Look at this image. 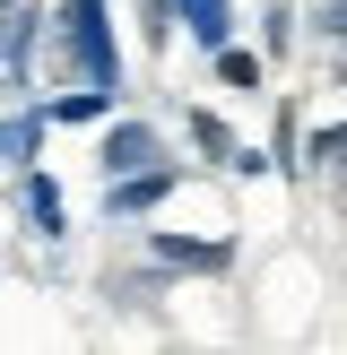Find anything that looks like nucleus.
Segmentation results:
<instances>
[{
    "mask_svg": "<svg viewBox=\"0 0 347 355\" xmlns=\"http://www.w3.org/2000/svg\"><path fill=\"white\" fill-rule=\"evenodd\" d=\"M61 52L78 87H113L121 96V44H113V0H69L61 9Z\"/></svg>",
    "mask_w": 347,
    "mask_h": 355,
    "instance_id": "obj_1",
    "label": "nucleus"
},
{
    "mask_svg": "<svg viewBox=\"0 0 347 355\" xmlns=\"http://www.w3.org/2000/svg\"><path fill=\"white\" fill-rule=\"evenodd\" d=\"M174 191V165H139V173H113L104 182V217H148L156 200Z\"/></svg>",
    "mask_w": 347,
    "mask_h": 355,
    "instance_id": "obj_2",
    "label": "nucleus"
},
{
    "mask_svg": "<svg viewBox=\"0 0 347 355\" xmlns=\"http://www.w3.org/2000/svg\"><path fill=\"white\" fill-rule=\"evenodd\" d=\"M156 156H165V139L148 130V121H113V130H104V182H113V173H139V165H156Z\"/></svg>",
    "mask_w": 347,
    "mask_h": 355,
    "instance_id": "obj_3",
    "label": "nucleus"
},
{
    "mask_svg": "<svg viewBox=\"0 0 347 355\" xmlns=\"http://www.w3.org/2000/svg\"><path fill=\"white\" fill-rule=\"evenodd\" d=\"M165 17H183V26L200 35L208 52H217L226 35H235V0H165Z\"/></svg>",
    "mask_w": 347,
    "mask_h": 355,
    "instance_id": "obj_4",
    "label": "nucleus"
},
{
    "mask_svg": "<svg viewBox=\"0 0 347 355\" xmlns=\"http://www.w3.org/2000/svg\"><path fill=\"white\" fill-rule=\"evenodd\" d=\"M17 200H26V225H35V234H44V243L61 234V191H52L44 173H26V182H17Z\"/></svg>",
    "mask_w": 347,
    "mask_h": 355,
    "instance_id": "obj_5",
    "label": "nucleus"
},
{
    "mask_svg": "<svg viewBox=\"0 0 347 355\" xmlns=\"http://www.w3.org/2000/svg\"><path fill=\"white\" fill-rule=\"evenodd\" d=\"M35 148H44V113H9L0 121V165H26Z\"/></svg>",
    "mask_w": 347,
    "mask_h": 355,
    "instance_id": "obj_6",
    "label": "nucleus"
},
{
    "mask_svg": "<svg viewBox=\"0 0 347 355\" xmlns=\"http://www.w3.org/2000/svg\"><path fill=\"white\" fill-rule=\"evenodd\" d=\"M156 260H165V269H226V243H183V234H156Z\"/></svg>",
    "mask_w": 347,
    "mask_h": 355,
    "instance_id": "obj_7",
    "label": "nucleus"
},
{
    "mask_svg": "<svg viewBox=\"0 0 347 355\" xmlns=\"http://www.w3.org/2000/svg\"><path fill=\"white\" fill-rule=\"evenodd\" d=\"M104 113H113V87H78V96L52 104V121H104Z\"/></svg>",
    "mask_w": 347,
    "mask_h": 355,
    "instance_id": "obj_8",
    "label": "nucleus"
},
{
    "mask_svg": "<svg viewBox=\"0 0 347 355\" xmlns=\"http://www.w3.org/2000/svg\"><path fill=\"white\" fill-rule=\"evenodd\" d=\"M191 139H200L208 156H226V165H235V130H226L217 113H191Z\"/></svg>",
    "mask_w": 347,
    "mask_h": 355,
    "instance_id": "obj_9",
    "label": "nucleus"
},
{
    "mask_svg": "<svg viewBox=\"0 0 347 355\" xmlns=\"http://www.w3.org/2000/svg\"><path fill=\"white\" fill-rule=\"evenodd\" d=\"M217 78H226V87H260V61L235 52V44H217Z\"/></svg>",
    "mask_w": 347,
    "mask_h": 355,
    "instance_id": "obj_10",
    "label": "nucleus"
},
{
    "mask_svg": "<svg viewBox=\"0 0 347 355\" xmlns=\"http://www.w3.org/2000/svg\"><path fill=\"white\" fill-rule=\"evenodd\" d=\"M312 165H339L347 173V130H312Z\"/></svg>",
    "mask_w": 347,
    "mask_h": 355,
    "instance_id": "obj_11",
    "label": "nucleus"
},
{
    "mask_svg": "<svg viewBox=\"0 0 347 355\" xmlns=\"http://www.w3.org/2000/svg\"><path fill=\"white\" fill-rule=\"evenodd\" d=\"M321 35H330V44H347V0H321Z\"/></svg>",
    "mask_w": 347,
    "mask_h": 355,
    "instance_id": "obj_12",
    "label": "nucleus"
},
{
    "mask_svg": "<svg viewBox=\"0 0 347 355\" xmlns=\"http://www.w3.org/2000/svg\"><path fill=\"white\" fill-rule=\"evenodd\" d=\"M9 9H17V0H0V26H9Z\"/></svg>",
    "mask_w": 347,
    "mask_h": 355,
    "instance_id": "obj_13",
    "label": "nucleus"
}]
</instances>
